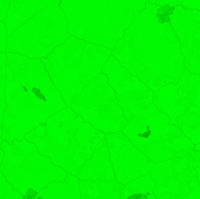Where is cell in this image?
<instances>
[{"label": "cell", "mask_w": 200, "mask_h": 199, "mask_svg": "<svg viewBox=\"0 0 200 199\" xmlns=\"http://www.w3.org/2000/svg\"><path fill=\"white\" fill-rule=\"evenodd\" d=\"M8 39L5 25L0 22V53H6Z\"/></svg>", "instance_id": "21"}, {"label": "cell", "mask_w": 200, "mask_h": 199, "mask_svg": "<svg viewBox=\"0 0 200 199\" xmlns=\"http://www.w3.org/2000/svg\"><path fill=\"white\" fill-rule=\"evenodd\" d=\"M80 199H120L124 186L116 180L80 181Z\"/></svg>", "instance_id": "15"}, {"label": "cell", "mask_w": 200, "mask_h": 199, "mask_svg": "<svg viewBox=\"0 0 200 199\" xmlns=\"http://www.w3.org/2000/svg\"><path fill=\"white\" fill-rule=\"evenodd\" d=\"M51 0L10 1L7 15L4 23L8 37H11L19 27L43 10Z\"/></svg>", "instance_id": "14"}, {"label": "cell", "mask_w": 200, "mask_h": 199, "mask_svg": "<svg viewBox=\"0 0 200 199\" xmlns=\"http://www.w3.org/2000/svg\"><path fill=\"white\" fill-rule=\"evenodd\" d=\"M4 153L0 171L24 199H34L51 182H63L67 173L53 165L50 159L39 153L36 145L24 138L11 144L2 141Z\"/></svg>", "instance_id": "7"}, {"label": "cell", "mask_w": 200, "mask_h": 199, "mask_svg": "<svg viewBox=\"0 0 200 199\" xmlns=\"http://www.w3.org/2000/svg\"><path fill=\"white\" fill-rule=\"evenodd\" d=\"M10 0H0V22H3L7 17L10 7Z\"/></svg>", "instance_id": "22"}, {"label": "cell", "mask_w": 200, "mask_h": 199, "mask_svg": "<svg viewBox=\"0 0 200 199\" xmlns=\"http://www.w3.org/2000/svg\"><path fill=\"white\" fill-rule=\"evenodd\" d=\"M61 0H51L43 10L8 37L6 53L31 59L45 58L70 37Z\"/></svg>", "instance_id": "8"}, {"label": "cell", "mask_w": 200, "mask_h": 199, "mask_svg": "<svg viewBox=\"0 0 200 199\" xmlns=\"http://www.w3.org/2000/svg\"><path fill=\"white\" fill-rule=\"evenodd\" d=\"M0 199H24L23 196L13 189L0 171Z\"/></svg>", "instance_id": "19"}, {"label": "cell", "mask_w": 200, "mask_h": 199, "mask_svg": "<svg viewBox=\"0 0 200 199\" xmlns=\"http://www.w3.org/2000/svg\"><path fill=\"white\" fill-rule=\"evenodd\" d=\"M1 145H2V143L1 142L0 143V166H1V162H2V159L4 157V153L1 149Z\"/></svg>", "instance_id": "23"}, {"label": "cell", "mask_w": 200, "mask_h": 199, "mask_svg": "<svg viewBox=\"0 0 200 199\" xmlns=\"http://www.w3.org/2000/svg\"><path fill=\"white\" fill-rule=\"evenodd\" d=\"M5 101L2 126L3 141L10 144L68 107L53 84L40 59L5 53Z\"/></svg>", "instance_id": "1"}, {"label": "cell", "mask_w": 200, "mask_h": 199, "mask_svg": "<svg viewBox=\"0 0 200 199\" xmlns=\"http://www.w3.org/2000/svg\"><path fill=\"white\" fill-rule=\"evenodd\" d=\"M190 154L155 163L151 172L157 199H200V185Z\"/></svg>", "instance_id": "10"}, {"label": "cell", "mask_w": 200, "mask_h": 199, "mask_svg": "<svg viewBox=\"0 0 200 199\" xmlns=\"http://www.w3.org/2000/svg\"><path fill=\"white\" fill-rule=\"evenodd\" d=\"M70 107L86 122L107 135L122 131L128 121L104 74H100L72 100Z\"/></svg>", "instance_id": "9"}, {"label": "cell", "mask_w": 200, "mask_h": 199, "mask_svg": "<svg viewBox=\"0 0 200 199\" xmlns=\"http://www.w3.org/2000/svg\"><path fill=\"white\" fill-rule=\"evenodd\" d=\"M112 53L104 46L70 36L47 59L41 60L65 104L70 107L74 97L103 73V65Z\"/></svg>", "instance_id": "5"}, {"label": "cell", "mask_w": 200, "mask_h": 199, "mask_svg": "<svg viewBox=\"0 0 200 199\" xmlns=\"http://www.w3.org/2000/svg\"><path fill=\"white\" fill-rule=\"evenodd\" d=\"M109 158L108 147L104 137L92 153V158L86 162L76 177L80 181L115 180L112 164Z\"/></svg>", "instance_id": "13"}, {"label": "cell", "mask_w": 200, "mask_h": 199, "mask_svg": "<svg viewBox=\"0 0 200 199\" xmlns=\"http://www.w3.org/2000/svg\"><path fill=\"white\" fill-rule=\"evenodd\" d=\"M2 138H1V137L0 136V143L2 142Z\"/></svg>", "instance_id": "24"}, {"label": "cell", "mask_w": 200, "mask_h": 199, "mask_svg": "<svg viewBox=\"0 0 200 199\" xmlns=\"http://www.w3.org/2000/svg\"><path fill=\"white\" fill-rule=\"evenodd\" d=\"M115 180L123 186L152 171L155 163L135 147L123 131L105 135Z\"/></svg>", "instance_id": "12"}, {"label": "cell", "mask_w": 200, "mask_h": 199, "mask_svg": "<svg viewBox=\"0 0 200 199\" xmlns=\"http://www.w3.org/2000/svg\"><path fill=\"white\" fill-rule=\"evenodd\" d=\"M80 180L67 174L63 182H51L34 199H80Z\"/></svg>", "instance_id": "16"}, {"label": "cell", "mask_w": 200, "mask_h": 199, "mask_svg": "<svg viewBox=\"0 0 200 199\" xmlns=\"http://www.w3.org/2000/svg\"><path fill=\"white\" fill-rule=\"evenodd\" d=\"M7 57L5 53H0V136L2 135L4 113L7 107L5 101V81L7 74Z\"/></svg>", "instance_id": "18"}, {"label": "cell", "mask_w": 200, "mask_h": 199, "mask_svg": "<svg viewBox=\"0 0 200 199\" xmlns=\"http://www.w3.org/2000/svg\"><path fill=\"white\" fill-rule=\"evenodd\" d=\"M190 155L194 160L193 167L197 172L200 185V144L195 145Z\"/></svg>", "instance_id": "20"}, {"label": "cell", "mask_w": 200, "mask_h": 199, "mask_svg": "<svg viewBox=\"0 0 200 199\" xmlns=\"http://www.w3.org/2000/svg\"><path fill=\"white\" fill-rule=\"evenodd\" d=\"M103 73L115 92L128 122L152 104L154 92L138 77L131 75L112 54L103 65Z\"/></svg>", "instance_id": "11"}, {"label": "cell", "mask_w": 200, "mask_h": 199, "mask_svg": "<svg viewBox=\"0 0 200 199\" xmlns=\"http://www.w3.org/2000/svg\"><path fill=\"white\" fill-rule=\"evenodd\" d=\"M155 185L150 173L140 176L124 186L120 199H157L154 193Z\"/></svg>", "instance_id": "17"}, {"label": "cell", "mask_w": 200, "mask_h": 199, "mask_svg": "<svg viewBox=\"0 0 200 199\" xmlns=\"http://www.w3.org/2000/svg\"><path fill=\"white\" fill-rule=\"evenodd\" d=\"M157 4L146 1L145 9L125 31L112 53L120 64L152 91L165 84V23L157 15Z\"/></svg>", "instance_id": "4"}, {"label": "cell", "mask_w": 200, "mask_h": 199, "mask_svg": "<svg viewBox=\"0 0 200 199\" xmlns=\"http://www.w3.org/2000/svg\"><path fill=\"white\" fill-rule=\"evenodd\" d=\"M152 103L122 131L129 141L154 163L185 158L195 145Z\"/></svg>", "instance_id": "6"}, {"label": "cell", "mask_w": 200, "mask_h": 199, "mask_svg": "<svg viewBox=\"0 0 200 199\" xmlns=\"http://www.w3.org/2000/svg\"><path fill=\"white\" fill-rule=\"evenodd\" d=\"M104 137V133L67 107L26 134L24 138L34 144L39 153L49 157L53 165L76 176Z\"/></svg>", "instance_id": "2"}, {"label": "cell", "mask_w": 200, "mask_h": 199, "mask_svg": "<svg viewBox=\"0 0 200 199\" xmlns=\"http://www.w3.org/2000/svg\"><path fill=\"white\" fill-rule=\"evenodd\" d=\"M146 0H61L67 32L112 51L125 31L145 9Z\"/></svg>", "instance_id": "3"}]
</instances>
